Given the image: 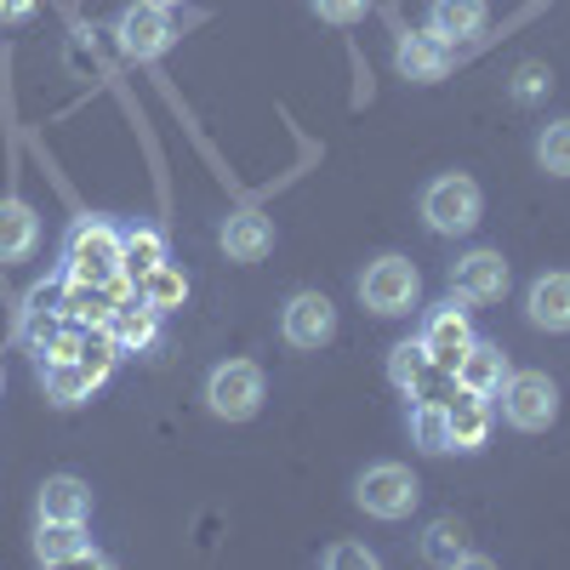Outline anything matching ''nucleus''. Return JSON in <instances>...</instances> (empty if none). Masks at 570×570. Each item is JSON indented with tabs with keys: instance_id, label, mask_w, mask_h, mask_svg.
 Segmentation results:
<instances>
[{
	"instance_id": "5701e85b",
	"label": "nucleus",
	"mask_w": 570,
	"mask_h": 570,
	"mask_svg": "<svg viewBox=\"0 0 570 570\" xmlns=\"http://www.w3.org/2000/svg\"><path fill=\"white\" fill-rule=\"evenodd\" d=\"M58 314H63L69 325H109L115 292H109V285H80V279H69V292H63Z\"/></svg>"
},
{
	"instance_id": "aec40b11",
	"label": "nucleus",
	"mask_w": 570,
	"mask_h": 570,
	"mask_svg": "<svg viewBox=\"0 0 570 570\" xmlns=\"http://www.w3.org/2000/svg\"><path fill=\"white\" fill-rule=\"evenodd\" d=\"M166 263V234L160 228H149V223H142V228H131V234H120V274L137 285L142 274H155Z\"/></svg>"
},
{
	"instance_id": "ddd939ff",
	"label": "nucleus",
	"mask_w": 570,
	"mask_h": 570,
	"mask_svg": "<svg viewBox=\"0 0 570 570\" xmlns=\"http://www.w3.org/2000/svg\"><path fill=\"white\" fill-rule=\"evenodd\" d=\"M451 376H456V389L491 400V394L502 389V376H508V354H502L497 343H480V337H473V343L462 348V360L451 365Z\"/></svg>"
},
{
	"instance_id": "f8f14e48",
	"label": "nucleus",
	"mask_w": 570,
	"mask_h": 570,
	"mask_svg": "<svg viewBox=\"0 0 570 570\" xmlns=\"http://www.w3.org/2000/svg\"><path fill=\"white\" fill-rule=\"evenodd\" d=\"M451 58H456V46H445L434 29L405 35V40H400V52H394L400 75H405V80H416V86H434V80H445V75H451Z\"/></svg>"
},
{
	"instance_id": "412c9836",
	"label": "nucleus",
	"mask_w": 570,
	"mask_h": 570,
	"mask_svg": "<svg viewBox=\"0 0 570 570\" xmlns=\"http://www.w3.org/2000/svg\"><path fill=\"white\" fill-rule=\"evenodd\" d=\"M40 389L52 405H80V400H91L98 383L80 371V360H40Z\"/></svg>"
},
{
	"instance_id": "2f4dec72",
	"label": "nucleus",
	"mask_w": 570,
	"mask_h": 570,
	"mask_svg": "<svg viewBox=\"0 0 570 570\" xmlns=\"http://www.w3.org/2000/svg\"><path fill=\"white\" fill-rule=\"evenodd\" d=\"M537 86H542V69H519V98H531Z\"/></svg>"
},
{
	"instance_id": "c85d7f7f",
	"label": "nucleus",
	"mask_w": 570,
	"mask_h": 570,
	"mask_svg": "<svg viewBox=\"0 0 570 570\" xmlns=\"http://www.w3.org/2000/svg\"><path fill=\"white\" fill-rule=\"evenodd\" d=\"M314 7V18H325V23H360L365 12H371V0H308Z\"/></svg>"
},
{
	"instance_id": "bb28decb",
	"label": "nucleus",
	"mask_w": 570,
	"mask_h": 570,
	"mask_svg": "<svg viewBox=\"0 0 570 570\" xmlns=\"http://www.w3.org/2000/svg\"><path fill=\"white\" fill-rule=\"evenodd\" d=\"M537 160H542L548 177H570V120L542 126V137H537Z\"/></svg>"
},
{
	"instance_id": "7c9ffc66",
	"label": "nucleus",
	"mask_w": 570,
	"mask_h": 570,
	"mask_svg": "<svg viewBox=\"0 0 570 570\" xmlns=\"http://www.w3.org/2000/svg\"><path fill=\"white\" fill-rule=\"evenodd\" d=\"M35 7H40V0H0V23H23Z\"/></svg>"
},
{
	"instance_id": "6e6552de",
	"label": "nucleus",
	"mask_w": 570,
	"mask_h": 570,
	"mask_svg": "<svg viewBox=\"0 0 570 570\" xmlns=\"http://www.w3.org/2000/svg\"><path fill=\"white\" fill-rule=\"evenodd\" d=\"M279 331H285L292 348H325L331 331H337V308H331V297H320V292H297L279 314Z\"/></svg>"
},
{
	"instance_id": "a878e982",
	"label": "nucleus",
	"mask_w": 570,
	"mask_h": 570,
	"mask_svg": "<svg viewBox=\"0 0 570 570\" xmlns=\"http://www.w3.org/2000/svg\"><path fill=\"white\" fill-rule=\"evenodd\" d=\"M411 445L428 451V456H445L451 451V416H445V400H422L411 411Z\"/></svg>"
},
{
	"instance_id": "cd10ccee",
	"label": "nucleus",
	"mask_w": 570,
	"mask_h": 570,
	"mask_svg": "<svg viewBox=\"0 0 570 570\" xmlns=\"http://www.w3.org/2000/svg\"><path fill=\"white\" fill-rule=\"evenodd\" d=\"M434 371V360H428V348H422V337L416 343H400L394 354H389V376L400 389H422V376Z\"/></svg>"
},
{
	"instance_id": "473e14b6",
	"label": "nucleus",
	"mask_w": 570,
	"mask_h": 570,
	"mask_svg": "<svg viewBox=\"0 0 570 570\" xmlns=\"http://www.w3.org/2000/svg\"><path fill=\"white\" fill-rule=\"evenodd\" d=\"M155 7H183V0H155Z\"/></svg>"
},
{
	"instance_id": "c756f323",
	"label": "nucleus",
	"mask_w": 570,
	"mask_h": 570,
	"mask_svg": "<svg viewBox=\"0 0 570 570\" xmlns=\"http://www.w3.org/2000/svg\"><path fill=\"white\" fill-rule=\"evenodd\" d=\"M325 564H331V570H348V564H354V570H376V553L343 542V548H331V553H325Z\"/></svg>"
},
{
	"instance_id": "39448f33",
	"label": "nucleus",
	"mask_w": 570,
	"mask_h": 570,
	"mask_svg": "<svg viewBox=\"0 0 570 570\" xmlns=\"http://www.w3.org/2000/svg\"><path fill=\"white\" fill-rule=\"evenodd\" d=\"M360 297H365V308L371 314H383V320H394V314H411L416 308V297H422V274L405 263V257H376L365 274H360Z\"/></svg>"
},
{
	"instance_id": "9b49d317",
	"label": "nucleus",
	"mask_w": 570,
	"mask_h": 570,
	"mask_svg": "<svg viewBox=\"0 0 570 570\" xmlns=\"http://www.w3.org/2000/svg\"><path fill=\"white\" fill-rule=\"evenodd\" d=\"M508 292V263L502 252H468L456 268H451V297L462 303H497Z\"/></svg>"
},
{
	"instance_id": "f3484780",
	"label": "nucleus",
	"mask_w": 570,
	"mask_h": 570,
	"mask_svg": "<svg viewBox=\"0 0 570 570\" xmlns=\"http://www.w3.org/2000/svg\"><path fill=\"white\" fill-rule=\"evenodd\" d=\"M485 0H434L428 7V29H434L445 46H462L473 35H485Z\"/></svg>"
},
{
	"instance_id": "7ed1b4c3",
	"label": "nucleus",
	"mask_w": 570,
	"mask_h": 570,
	"mask_svg": "<svg viewBox=\"0 0 570 570\" xmlns=\"http://www.w3.org/2000/svg\"><path fill=\"white\" fill-rule=\"evenodd\" d=\"M480 212H485V195H480V183L462 177V171H445L422 188V217L434 234H468L480 223Z\"/></svg>"
},
{
	"instance_id": "b1692460",
	"label": "nucleus",
	"mask_w": 570,
	"mask_h": 570,
	"mask_svg": "<svg viewBox=\"0 0 570 570\" xmlns=\"http://www.w3.org/2000/svg\"><path fill=\"white\" fill-rule=\"evenodd\" d=\"M422 559L428 564H485L480 553H468V531L456 525V519H434V525H428V537H422Z\"/></svg>"
},
{
	"instance_id": "1a4fd4ad",
	"label": "nucleus",
	"mask_w": 570,
	"mask_h": 570,
	"mask_svg": "<svg viewBox=\"0 0 570 570\" xmlns=\"http://www.w3.org/2000/svg\"><path fill=\"white\" fill-rule=\"evenodd\" d=\"M468 343H473V320H468L462 297H451V303H440L434 314H428V325H422V348H428V360H434L440 371H451V365L462 360Z\"/></svg>"
},
{
	"instance_id": "0eeeda50",
	"label": "nucleus",
	"mask_w": 570,
	"mask_h": 570,
	"mask_svg": "<svg viewBox=\"0 0 570 570\" xmlns=\"http://www.w3.org/2000/svg\"><path fill=\"white\" fill-rule=\"evenodd\" d=\"M115 35H120V52H126V58L149 63V58H160L166 46L177 40V23H171V7H155V0H137V7L115 23Z\"/></svg>"
},
{
	"instance_id": "6ab92c4d",
	"label": "nucleus",
	"mask_w": 570,
	"mask_h": 570,
	"mask_svg": "<svg viewBox=\"0 0 570 570\" xmlns=\"http://www.w3.org/2000/svg\"><path fill=\"white\" fill-rule=\"evenodd\" d=\"M525 308H531V325H542V331H570V274H542V279L531 285Z\"/></svg>"
},
{
	"instance_id": "2eb2a0df",
	"label": "nucleus",
	"mask_w": 570,
	"mask_h": 570,
	"mask_svg": "<svg viewBox=\"0 0 570 570\" xmlns=\"http://www.w3.org/2000/svg\"><path fill=\"white\" fill-rule=\"evenodd\" d=\"M217 240H223V252H228L234 263H263V257L274 252V223L246 206V212H234V217L223 223Z\"/></svg>"
},
{
	"instance_id": "f257e3e1",
	"label": "nucleus",
	"mask_w": 570,
	"mask_h": 570,
	"mask_svg": "<svg viewBox=\"0 0 570 570\" xmlns=\"http://www.w3.org/2000/svg\"><path fill=\"white\" fill-rule=\"evenodd\" d=\"M63 274L80 285H109L120 274V228L109 217H75L63 234Z\"/></svg>"
},
{
	"instance_id": "a211bd4d",
	"label": "nucleus",
	"mask_w": 570,
	"mask_h": 570,
	"mask_svg": "<svg viewBox=\"0 0 570 570\" xmlns=\"http://www.w3.org/2000/svg\"><path fill=\"white\" fill-rule=\"evenodd\" d=\"M40 246V217L29 200H0V263H23Z\"/></svg>"
},
{
	"instance_id": "9d476101",
	"label": "nucleus",
	"mask_w": 570,
	"mask_h": 570,
	"mask_svg": "<svg viewBox=\"0 0 570 570\" xmlns=\"http://www.w3.org/2000/svg\"><path fill=\"white\" fill-rule=\"evenodd\" d=\"M35 559L40 564H104V553L86 537V519H40Z\"/></svg>"
},
{
	"instance_id": "20e7f679",
	"label": "nucleus",
	"mask_w": 570,
	"mask_h": 570,
	"mask_svg": "<svg viewBox=\"0 0 570 570\" xmlns=\"http://www.w3.org/2000/svg\"><path fill=\"white\" fill-rule=\"evenodd\" d=\"M502 416L519 428V434H542V428H553L559 416V389L548 371H508L502 376Z\"/></svg>"
},
{
	"instance_id": "393cba45",
	"label": "nucleus",
	"mask_w": 570,
	"mask_h": 570,
	"mask_svg": "<svg viewBox=\"0 0 570 570\" xmlns=\"http://www.w3.org/2000/svg\"><path fill=\"white\" fill-rule=\"evenodd\" d=\"M137 297L149 303V308H160V314H171V308H183V303H188V274L166 257L155 274H142V279H137Z\"/></svg>"
},
{
	"instance_id": "dca6fc26",
	"label": "nucleus",
	"mask_w": 570,
	"mask_h": 570,
	"mask_svg": "<svg viewBox=\"0 0 570 570\" xmlns=\"http://www.w3.org/2000/svg\"><path fill=\"white\" fill-rule=\"evenodd\" d=\"M445 416H451V451H480L491 440V405H485V394L456 389V400H445Z\"/></svg>"
},
{
	"instance_id": "423d86ee",
	"label": "nucleus",
	"mask_w": 570,
	"mask_h": 570,
	"mask_svg": "<svg viewBox=\"0 0 570 570\" xmlns=\"http://www.w3.org/2000/svg\"><path fill=\"white\" fill-rule=\"evenodd\" d=\"M354 502L371 519H405L422 502V485H416V473L400 468V462H371L360 473V485H354Z\"/></svg>"
},
{
	"instance_id": "4468645a",
	"label": "nucleus",
	"mask_w": 570,
	"mask_h": 570,
	"mask_svg": "<svg viewBox=\"0 0 570 570\" xmlns=\"http://www.w3.org/2000/svg\"><path fill=\"white\" fill-rule=\"evenodd\" d=\"M109 337L120 343V354H142V348H155V337H160V308H149L137 292H131V297H120V303H115V314H109Z\"/></svg>"
},
{
	"instance_id": "4be33fe9",
	"label": "nucleus",
	"mask_w": 570,
	"mask_h": 570,
	"mask_svg": "<svg viewBox=\"0 0 570 570\" xmlns=\"http://www.w3.org/2000/svg\"><path fill=\"white\" fill-rule=\"evenodd\" d=\"M86 513H91L86 480H75V473H52V480L40 485V519H86Z\"/></svg>"
},
{
	"instance_id": "f03ea898",
	"label": "nucleus",
	"mask_w": 570,
	"mask_h": 570,
	"mask_svg": "<svg viewBox=\"0 0 570 570\" xmlns=\"http://www.w3.org/2000/svg\"><path fill=\"white\" fill-rule=\"evenodd\" d=\"M263 400H268V383H263V365H252V360H223V365L206 376V405H212V416H223V422L257 416Z\"/></svg>"
},
{
	"instance_id": "72a5a7b5",
	"label": "nucleus",
	"mask_w": 570,
	"mask_h": 570,
	"mask_svg": "<svg viewBox=\"0 0 570 570\" xmlns=\"http://www.w3.org/2000/svg\"><path fill=\"white\" fill-rule=\"evenodd\" d=\"M0 389H7V371H0Z\"/></svg>"
}]
</instances>
